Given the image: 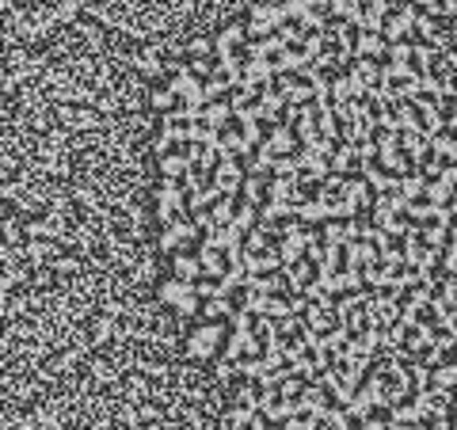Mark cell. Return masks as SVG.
I'll use <instances>...</instances> for the list:
<instances>
[{
    "instance_id": "1",
    "label": "cell",
    "mask_w": 457,
    "mask_h": 430,
    "mask_svg": "<svg viewBox=\"0 0 457 430\" xmlns=\"http://www.w3.org/2000/svg\"><path fill=\"white\" fill-rule=\"evenodd\" d=\"M286 23H290V19H286V8L282 4H256L248 12V35L271 38V35H279Z\"/></svg>"
},
{
    "instance_id": "2",
    "label": "cell",
    "mask_w": 457,
    "mask_h": 430,
    "mask_svg": "<svg viewBox=\"0 0 457 430\" xmlns=\"http://www.w3.org/2000/svg\"><path fill=\"white\" fill-rule=\"evenodd\" d=\"M157 217L164 225H176L187 217V191L183 183H160L157 191Z\"/></svg>"
},
{
    "instance_id": "3",
    "label": "cell",
    "mask_w": 457,
    "mask_h": 430,
    "mask_svg": "<svg viewBox=\"0 0 457 430\" xmlns=\"http://www.w3.org/2000/svg\"><path fill=\"white\" fill-rule=\"evenodd\" d=\"M309 251V229L301 221H290L282 225V240H279V255H282V266L290 271V266L301 263V255Z\"/></svg>"
},
{
    "instance_id": "4",
    "label": "cell",
    "mask_w": 457,
    "mask_h": 430,
    "mask_svg": "<svg viewBox=\"0 0 457 430\" xmlns=\"http://www.w3.org/2000/svg\"><path fill=\"white\" fill-rule=\"evenodd\" d=\"M194 240H199V225H194V217H183V221H176V225H164V232H160V251H183V248H191Z\"/></svg>"
},
{
    "instance_id": "5",
    "label": "cell",
    "mask_w": 457,
    "mask_h": 430,
    "mask_svg": "<svg viewBox=\"0 0 457 430\" xmlns=\"http://www.w3.org/2000/svg\"><path fill=\"white\" fill-rule=\"evenodd\" d=\"M160 297H164L168 305H176L183 316H191L194 308H199V289H194L191 282H183V278H168L164 286H160Z\"/></svg>"
},
{
    "instance_id": "6",
    "label": "cell",
    "mask_w": 457,
    "mask_h": 430,
    "mask_svg": "<svg viewBox=\"0 0 457 430\" xmlns=\"http://www.w3.org/2000/svg\"><path fill=\"white\" fill-rule=\"evenodd\" d=\"M244 183H248V172H244V168L236 164V160H222V164H217V172H214V186L225 194V198H236V191H240Z\"/></svg>"
},
{
    "instance_id": "7",
    "label": "cell",
    "mask_w": 457,
    "mask_h": 430,
    "mask_svg": "<svg viewBox=\"0 0 457 430\" xmlns=\"http://www.w3.org/2000/svg\"><path fill=\"white\" fill-rule=\"evenodd\" d=\"M244 38H248V31H244L240 23H228V27L222 31V35L214 38V54H217V61H225V58H236L240 50H248V46H244Z\"/></svg>"
},
{
    "instance_id": "8",
    "label": "cell",
    "mask_w": 457,
    "mask_h": 430,
    "mask_svg": "<svg viewBox=\"0 0 457 430\" xmlns=\"http://www.w3.org/2000/svg\"><path fill=\"white\" fill-rule=\"evenodd\" d=\"M263 149L267 152H271V157H293V152H297L301 149V145H297V134H293V129L290 126H274L271 129V137H267V145H263Z\"/></svg>"
},
{
    "instance_id": "9",
    "label": "cell",
    "mask_w": 457,
    "mask_h": 430,
    "mask_svg": "<svg viewBox=\"0 0 457 430\" xmlns=\"http://www.w3.org/2000/svg\"><path fill=\"white\" fill-rule=\"evenodd\" d=\"M381 251L370 244V240H358V244L347 248V266L350 271H370V266H378Z\"/></svg>"
},
{
    "instance_id": "10",
    "label": "cell",
    "mask_w": 457,
    "mask_h": 430,
    "mask_svg": "<svg viewBox=\"0 0 457 430\" xmlns=\"http://www.w3.org/2000/svg\"><path fill=\"white\" fill-rule=\"evenodd\" d=\"M191 168L194 164H191L187 152H168V157H160V175H164V183H183Z\"/></svg>"
},
{
    "instance_id": "11",
    "label": "cell",
    "mask_w": 457,
    "mask_h": 430,
    "mask_svg": "<svg viewBox=\"0 0 457 430\" xmlns=\"http://www.w3.org/2000/svg\"><path fill=\"white\" fill-rule=\"evenodd\" d=\"M362 175H366V183H370L373 191H381V198H385V194H400V180H396L393 172H385V168L362 164Z\"/></svg>"
},
{
    "instance_id": "12",
    "label": "cell",
    "mask_w": 457,
    "mask_h": 430,
    "mask_svg": "<svg viewBox=\"0 0 457 430\" xmlns=\"http://www.w3.org/2000/svg\"><path fill=\"white\" fill-rule=\"evenodd\" d=\"M415 19H419V15H404V12L389 15V19H385V42H389V46L408 42V35L415 31Z\"/></svg>"
},
{
    "instance_id": "13",
    "label": "cell",
    "mask_w": 457,
    "mask_h": 430,
    "mask_svg": "<svg viewBox=\"0 0 457 430\" xmlns=\"http://www.w3.org/2000/svg\"><path fill=\"white\" fill-rule=\"evenodd\" d=\"M199 263H202V271H206V278H217V282H222L225 274H228L225 251H217V248H210V244L199 248Z\"/></svg>"
},
{
    "instance_id": "14",
    "label": "cell",
    "mask_w": 457,
    "mask_h": 430,
    "mask_svg": "<svg viewBox=\"0 0 457 430\" xmlns=\"http://www.w3.org/2000/svg\"><path fill=\"white\" fill-rule=\"evenodd\" d=\"M202 244H210V248H217V251H233V248H244V232L236 229V225H217V229L210 232Z\"/></svg>"
},
{
    "instance_id": "15",
    "label": "cell",
    "mask_w": 457,
    "mask_h": 430,
    "mask_svg": "<svg viewBox=\"0 0 457 430\" xmlns=\"http://www.w3.org/2000/svg\"><path fill=\"white\" fill-rule=\"evenodd\" d=\"M279 84H282L279 92L286 95V103H293V107H309V99H316V95H313V84H305V80L282 77Z\"/></svg>"
},
{
    "instance_id": "16",
    "label": "cell",
    "mask_w": 457,
    "mask_h": 430,
    "mask_svg": "<svg viewBox=\"0 0 457 430\" xmlns=\"http://www.w3.org/2000/svg\"><path fill=\"white\" fill-rule=\"evenodd\" d=\"M259 115H263V122H279L286 115V95L279 88H267V92L259 95Z\"/></svg>"
},
{
    "instance_id": "17",
    "label": "cell",
    "mask_w": 457,
    "mask_h": 430,
    "mask_svg": "<svg viewBox=\"0 0 457 430\" xmlns=\"http://www.w3.org/2000/svg\"><path fill=\"white\" fill-rule=\"evenodd\" d=\"M400 149L408 152V160H412V164H419V160L427 157V149H431V137L423 134V129H412V134H400Z\"/></svg>"
},
{
    "instance_id": "18",
    "label": "cell",
    "mask_w": 457,
    "mask_h": 430,
    "mask_svg": "<svg viewBox=\"0 0 457 430\" xmlns=\"http://www.w3.org/2000/svg\"><path fill=\"white\" fill-rule=\"evenodd\" d=\"M236 118V111H233V103H206V115H202V122H206L210 129H217V134H225V126Z\"/></svg>"
},
{
    "instance_id": "19",
    "label": "cell",
    "mask_w": 457,
    "mask_h": 430,
    "mask_svg": "<svg viewBox=\"0 0 457 430\" xmlns=\"http://www.w3.org/2000/svg\"><path fill=\"white\" fill-rule=\"evenodd\" d=\"M355 54H358V58H385V54H389L385 35H370V31H362L358 42H355Z\"/></svg>"
},
{
    "instance_id": "20",
    "label": "cell",
    "mask_w": 457,
    "mask_h": 430,
    "mask_svg": "<svg viewBox=\"0 0 457 430\" xmlns=\"http://www.w3.org/2000/svg\"><path fill=\"white\" fill-rule=\"evenodd\" d=\"M244 152H251L248 141H244V134L225 129V134H222V145H217V157H222V160H240Z\"/></svg>"
},
{
    "instance_id": "21",
    "label": "cell",
    "mask_w": 457,
    "mask_h": 430,
    "mask_svg": "<svg viewBox=\"0 0 457 430\" xmlns=\"http://www.w3.org/2000/svg\"><path fill=\"white\" fill-rule=\"evenodd\" d=\"M217 339H222V328H214V324H210V328H199L191 335V354L194 358H206V354L217 347Z\"/></svg>"
},
{
    "instance_id": "22",
    "label": "cell",
    "mask_w": 457,
    "mask_h": 430,
    "mask_svg": "<svg viewBox=\"0 0 457 430\" xmlns=\"http://www.w3.org/2000/svg\"><path fill=\"white\" fill-rule=\"evenodd\" d=\"M309 54L305 50H282L279 58H274V72H305L309 69Z\"/></svg>"
},
{
    "instance_id": "23",
    "label": "cell",
    "mask_w": 457,
    "mask_h": 430,
    "mask_svg": "<svg viewBox=\"0 0 457 430\" xmlns=\"http://www.w3.org/2000/svg\"><path fill=\"white\" fill-rule=\"evenodd\" d=\"M343 198L350 202L355 209H370L378 198H370V183L366 180H347V191H343Z\"/></svg>"
},
{
    "instance_id": "24",
    "label": "cell",
    "mask_w": 457,
    "mask_h": 430,
    "mask_svg": "<svg viewBox=\"0 0 457 430\" xmlns=\"http://www.w3.org/2000/svg\"><path fill=\"white\" fill-rule=\"evenodd\" d=\"M176 278H183V282H202L206 278V271H202V263H199V255H176Z\"/></svg>"
},
{
    "instance_id": "25",
    "label": "cell",
    "mask_w": 457,
    "mask_h": 430,
    "mask_svg": "<svg viewBox=\"0 0 457 430\" xmlns=\"http://www.w3.org/2000/svg\"><path fill=\"white\" fill-rule=\"evenodd\" d=\"M328 202H320V198H309V202H301L297 206V221L301 225H313V221H324L328 225Z\"/></svg>"
},
{
    "instance_id": "26",
    "label": "cell",
    "mask_w": 457,
    "mask_h": 430,
    "mask_svg": "<svg viewBox=\"0 0 457 430\" xmlns=\"http://www.w3.org/2000/svg\"><path fill=\"white\" fill-rule=\"evenodd\" d=\"M313 271H316V266L309 263V259H301L297 266H290V271H286V278H290V289H301V294H305V289L316 282V278H313Z\"/></svg>"
},
{
    "instance_id": "27",
    "label": "cell",
    "mask_w": 457,
    "mask_h": 430,
    "mask_svg": "<svg viewBox=\"0 0 457 430\" xmlns=\"http://www.w3.org/2000/svg\"><path fill=\"white\" fill-rule=\"evenodd\" d=\"M202 92H206V103H225V95H233V84L214 72L210 80H202Z\"/></svg>"
},
{
    "instance_id": "28",
    "label": "cell",
    "mask_w": 457,
    "mask_h": 430,
    "mask_svg": "<svg viewBox=\"0 0 457 430\" xmlns=\"http://www.w3.org/2000/svg\"><path fill=\"white\" fill-rule=\"evenodd\" d=\"M355 160H358L355 145H339V149H336V157L328 160V164H332V175H347L350 168H355Z\"/></svg>"
},
{
    "instance_id": "29",
    "label": "cell",
    "mask_w": 457,
    "mask_h": 430,
    "mask_svg": "<svg viewBox=\"0 0 457 430\" xmlns=\"http://www.w3.org/2000/svg\"><path fill=\"white\" fill-rule=\"evenodd\" d=\"M236 209H240V202H236V198H225V194H222V198L214 202V209H210V214H214L217 225H233V221H236Z\"/></svg>"
},
{
    "instance_id": "30",
    "label": "cell",
    "mask_w": 457,
    "mask_h": 430,
    "mask_svg": "<svg viewBox=\"0 0 457 430\" xmlns=\"http://www.w3.org/2000/svg\"><path fill=\"white\" fill-rule=\"evenodd\" d=\"M324 244L328 248H350V237H347V221H328L324 225Z\"/></svg>"
},
{
    "instance_id": "31",
    "label": "cell",
    "mask_w": 457,
    "mask_h": 430,
    "mask_svg": "<svg viewBox=\"0 0 457 430\" xmlns=\"http://www.w3.org/2000/svg\"><path fill=\"white\" fill-rule=\"evenodd\" d=\"M233 225L244 232V237H248L251 229H259V209L248 206V202H240V209H236V221H233Z\"/></svg>"
},
{
    "instance_id": "32",
    "label": "cell",
    "mask_w": 457,
    "mask_h": 430,
    "mask_svg": "<svg viewBox=\"0 0 457 430\" xmlns=\"http://www.w3.org/2000/svg\"><path fill=\"white\" fill-rule=\"evenodd\" d=\"M427 198H431V206L446 209V206L454 202V194H450V183H446V180H435V183H427Z\"/></svg>"
},
{
    "instance_id": "33",
    "label": "cell",
    "mask_w": 457,
    "mask_h": 430,
    "mask_svg": "<svg viewBox=\"0 0 457 430\" xmlns=\"http://www.w3.org/2000/svg\"><path fill=\"white\" fill-rule=\"evenodd\" d=\"M427 191V180H423L419 172H408V175H400V194H404L408 202L415 198V194H423Z\"/></svg>"
},
{
    "instance_id": "34",
    "label": "cell",
    "mask_w": 457,
    "mask_h": 430,
    "mask_svg": "<svg viewBox=\"0 0 457 430\" xmlns=\"http://www.w3.org/2000/svg\"><path fill=\"white\" fill-rule=\"evenodd\" d=\"M412 61H415V69H419V77H431V69L438 65L435 61V46H431V42L427 46H415V58Z\"/></svg>"
},
{
    "instance_id": "35",
    "label": "cell",
    "mask_w": 457,
    "mask_h": 430,
    "mask_svg": "<svg viewBox=\"0 0 457 430\" xmlns=\"http://www.w3.org/2000/svg\"><path fill=\"white\" fill-rule=\"evenodd\" d=\"M350 72H355V77H362L366 84H373V80H381V69L373 65V58H358V65H355ZM381 88H385V80H381Z\"/></svg>"
},
{
    "instance_id": "36",
    "label": "cell",
    "mask_w": 457,
    "mask_h": 430,
    "mask_svg": "<svg viewBox=\"0 0 457 430\" xmlns=\"http://www.w3.org/2000/svg\"><path fill=\"white\" fill-rule=\"evenodd\" d=\"M282 8H286V19H290V23H301L309 12H316V8H313V0H286Z\"/></svg>"
},
{
    "instance_id": "37",
    "label": "cell",
    "mask_w": 457,
    "mask_h": 430,
    "mask_svg": "<svg viewBox=\"0 0 457 430\" xmlns=\"http://www.w3.org/2000/svg\"><path fill=\"white\" fill-rule=\"evenodd\" d=\"M267 180H248L244 183V202H248V206H256L259 209V202H263V194H267Z\"/></svg>"
},
{
    "instance_id": "38",
    "label": "cell",
    "mask_w": 457,
    "mask_h": 430,
    "mask_svg": "<svg viewBox=\"0 0 457 430\" xmlns=\"http://www.w3.org/2000/svg\"><path fill=\"white\" fill-rule=\"evenodd\" d=\"M149 99H153V107H157V111H168V115H171V111H176V99H179V95L171 92V88H157Z\"/></svg>"
},
{
    "instance_id": "39",
    "label": "cell",
    "mask_w": 457,
    "mask_h": 430,
    "mask_svg": "<svg viewBox=\"0 0 457 430\" xmlns=\"http://www.w3.org/2000/svg\"><path fill=\"white\" fill-rule=\"evenodd\" d=\"M423 240L431 244V251H438L446 244V225H427V229H423Z\"/></svg>"
},
{
    "instance_id": "40",
    "label": "cell",
    "mask_w": 457,
    "mask_h": 430,
    "mask_svg": "<svg viewBox=\"0 0 457 430\" xmlns=\"http://www.w3.org/2000/svg\"><path fill=\"white\" fill-rule=\"evenodd\" d=\"M389 58H393L396 65H408L415 58V46H408V42H396V46H389Z\"/></svg>"
},
{
    "instance_id": "41",
    "label": "cell",
    "mask_w": 457,
    "mask_h": 430,
    "mask_svg": "<svg viewBox=\"0 0 457 430\" xmlns=\"http://www.w3.org/2000/svg\"><path fill=\"white\" fill-rule=\"evenodd\" d=\"M419 88H423V95H446V80L442 77H423Z\"/></svg>"
},
{
    "instance_id": "42",
    "label": "cell",
    "mask_w": 457,
    "mask_h": 430,
    "mask_svg": "<svg viewBox=\"0 0 457 430\" xmlns=\"http://www.w3.org/2000/svg\"><path fill=\"white\" fill-rule=\"evenodd\" d=\"M187 50H191V58H194V61H206V54H214V42H210V38H194V42L187 46Z\"/></svg>"
},
{
    "instance_id": "43",
    "label": "cell",
    "mask_w": 457,
    "mask_h": 430,
    "mask_svg": "<svg viewBox=\"0 0 457 430\" xmlns=\"http://www.w3.org/2000/svg\"><path fill=\"white\" fill-rule=\"evenodd\" d=\"M408 214H412L415 221H435V206H431V202H412Z\"/></svg>"
},
{
    "instance_id": "44",
    "label": "cell",
    "mask_w": 457,
    "mask_h": 430,
    "mask_svg": "<svg viewBox=\"0 0 457 430\" xmlns=\"http://www.w3.org/2000/svg\"><path fill=\"white\" fill-rule=\"evenodd\" d=\"M191 217H194V225H199V229L206 232V237L217 229V221H214V214H210V209H199V214H191Z\"/></svg>"
},
{
    "instance_id": "45",
    "label": "cell",
    "mask_w": 457,
    "mask_h": 430,
    "mask_svg": "<svg viewBox=\"0 0 457 430\" xmlns=\"http://www.w3.org/2000/svg\"><path fill=\"white\" fill-rule=\"evenodd\" d=\"M233 324H236V331L244 335V331L251 328V312H248V308H240V312H233Z\"/></svg>"
},
{
    "instance_id": "46",
    "label": "cell",
    "mask_w": 457,
    "mask_h": 430,
    "mask_svg": "<svg viewBox=\"0 0 457 430\" xmlns=\"http://www.w3.org/2000/svg\"><path fill=\"white\" fill-rule=\"evenodd\" d=\"M228 312V301L225 297H214V301H206V316H225Z\"/></svg>"
},
{
    "instance_id": "47",
    "label": "cell",
    "mask_w": 457,
    "mask_h": 430,
    "mask_svg": "<svg viewBox=\"0 0 457 430\" xmlns=\"http://www.w3.org/2000/svg\"><path fill=\"white\" fill-rule=\"evenodd\" d=\"M286 305H290V312H301V308H305V294H290Z\"/></svg>"
}]
</instances>
